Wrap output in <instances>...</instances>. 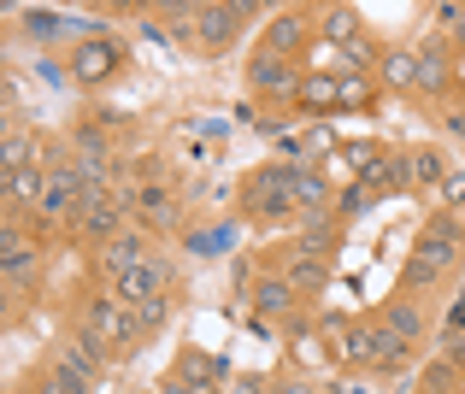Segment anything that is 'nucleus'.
I'll return each mask as SVG.
<instances>
[{"label": "nucleus", "instance_id": "1", "mask_svg": "<svg viewBox=\"0 0 465 394\" xmlns=\"http://www.w3.org/2000/svg\"><path fill=\"white\" fill-rule=\"evenodd\" d=\"M460 253H465V218L460 212H430V224H424L419 241H412L407 271H401V289L407 294L442 289V282L460 271Z\"/></svg>", "mask_w": 465, "mask_h": 394}, {"label": "nucleus", "instance_id": "2", "mask_svg": "<svg viewBox=\"0 0 465 394\" xmlns=\"http://www.w3.org/2000/svg\"><path fill=\"white\" fill-rule=\"evenodd\" d=\"M236 212L248 224H301L295 206V159H277V165H260L242 177L236 189Z\"/></svg>", "mask_w": 465, "mask_h": 394}, {"label": "nucleus", "instance_id": "3", "mask_svg": "<svg viewBox=\"0 0 465 394\" xmlns=\"http://www.w3.org/2000/svg\"><path fill=\"white\" fill-rule=\"evenodd\" d=\"M301 77H307V71H301L295 59L253 47V59H248V94H253V101H272V106H283V113L295 118V89H301Z\"/></svg>", "mask_w": 465, "mask_h": 394}, {"label": "nucleus", "instance_id": "4", "mask_svg": "<svg viewBox=\"0 0 465 394\" xmlns=\"http://www.w3.org/2000/svg\"><path fill=\"white\" fill-rule=\"evenodd\" d=\"M0 277H6L12 294H30L42 282V241H30L24 218H6L0 224Z\"/></svg>", "mask_w": 465, "mask_h": 394}, {"label": "nucleus", "instance_id": "5", "mask_svg": "<svg viewBox=\"0 0 465 394\" xmlns=\"http://www.w3.org/2000/svg\"><path fill=\"white\" fill-rule=\"evenodd\" d=\"M83 330H89V336L101 341V348H113V353H124V348H136V341H142L136 312H130V306L118 300V294H106V289L83 300Z\"/></svg>", "mask_w": 465, "mask_h": 394}, {"label": "nucleus", "instance_id": "6", "mask_svg": "<svg viewBox=\"0 0 465 394\" xmlns=\"http://www.w3.org/2000/svg\"><path fill=\"white\" fill-rule=\"evenodd\" d=\"M106 353H113V348H101L89 330H71V336L59 341L54 353H47V371H59L65 383H77V389L94 394V383L106 377Z\"/></svg>", "mask_w": 465, "mask_h": 394}, {"label": "nucleus", "instance_id": "7", "mask_svg": "<svg viewBox=\"0 0 465 394\" xmlns=\"http://www.w3.org/2000/svg\"><path fill=\"white\" fill-rule=\"evenodd\" d=\"M412 54H419V94H424V101L448 106L454 94H465L460 89V54L448 47V35H424Z\"/></svg>", "mask_w": 465, "mask_h": 394}, {"label": "nucleus", "instance_id": "8", "mask_svg": "<svg viewBox=\"0 0 465 394\" xmlns=\"http://www.w3.org/2000/svg\"><path fill=\"white\" fill-rule=\"evenodd\" d=\"M312 35H318V6H277L260 47L265 54H283V59H301Z\"/></svg>", "mask_w": 465, "mask_h": 394}, {"label": "nucleus", "instance_id": "9", "mask_svg": "<svg viewBox=\"0 0 465 394\" xmlns=\"http://www.w3.org/2000/svg\"><path fill=\"white\" fill-rule=\"evenodd\" d=\"M242 6L236 0H218V6H201L194 12V54H206V59H218L224 47H236V35H242Z\"/></svg>", "mask_w": 465, "mask_h": 394}, {"label": "nucleus", "instance_id": "10", "mask_svg": "<svg viewBox=\"0 0 465 394\" xmlns=\"http://www.w3.org/2000/svg\"><path fill=\"white\" fill-rule=\"evenodd\" d=\"M248 300H253V324L260 330H272V324H289V318L301 312V289L289 277H277V271H265L260 282L248 289Z\"/></svg>", "mask_w": 465, "mask_h": 394}, {"label": "nucleus", "instance_id": "11", "mask_svg": "<svg viewBox=\"0 0 465 394\" xmlns=\"http://www.w3.org/2000/svg\"><path fill=\"white\" fill-rule=\"evenodd\" d=\"M153 253H159V248H153V236H148V230H136V224H130L124 236H113V241L101 248V260H94V271H101V282H113V277H124V271L148 265Z\"/></svg>", "mask_w": 465, "mask_h": 394}, {"label": "nucleus", "instance_id": "12", "mask_svg": "<svg viewBox=\"0 0 465 394\" xmlns=\"http://www.w3.org/2000/svg\"><path fill=\"white\" fill-rule=\"evenodd\" d=\"M124 65V47L118 42H101V35H89V42H77L71 47V77L83 83V89H101L113 71Z\"/></svg>", "mask_w": 465, "mask_h": 394}, {"label": "nucleus", "instance_id": "13", "mask_svg": "<svg viewBox=\"0 0 465 394\" xmlns=\"http://www.w3.org/2000/svg\"><path fill=\"white\" fill-rule=\"evenodd\" d=\"M183 224V201L171 194V182H142L136 189V230L148 236H165V230Z\"/></svg>", "mask_w": 465, "mask_h": 394}, {"label": "nucleus", "instance_id": "14", "mask_svg": "<svg viewBox=\"0 0 465 394\" xmlns=\"http://www.w3.org/2000/svg\"><path fill=\"white\" fill-rule=\"evenodd\" d=\"M171 377L177 383H189V389H201V394H224V360L218 353H206V348H177V365H171Z\"/></svg>", "mask_w": 465, "mask_h": 394}, {"label": "nucleus", "instance_id": "15", "mask_svg": "<svg viewBox=\"0 0 465 394\" xmlns=\"http://www.w3.org/2000/svg\"><path fill=\"white\" fill-rule=\"evenodd\" d=\"M377 83L395 94H419V54H412L407 42H389L383 54H377Z\"/></svg>", "mask_w": 465, "mask_h": 394}, {"label": "nucleus", "instance_id": "16", "mask_svg": "<svg viewBox=\"0 0 465 394\" xmlns=\"http://www.w3.org/2000/svg\"><path fill=\"white\" fill-rule=\"evenodd\" d=\"M307 113H336V71H307L301 77V89H295V118H307Z\"/></svg>", "mask_w": 465, "mask_h": 394}, {"label": "nucleus", "instance_id": "17", "mask_svg": "<svg viewBox=\"0 0 465 394\" xmlns=\"http://www.w3.org/2000/svg\"><path fill=\"white\" fill-rule=\"evenodd\" d=\"M454 171V159L442 153V147H407V177H412V189H442V177Z\"/></svg>", "mask_w": 465, "mask_h": 394}, {"label": "nucleus", "instance_id": "18", "mask_svg": "<svg viewBox=\"0 0 465 394\" xmlns=\"http://www.w3.org/2000/svg\"><path fill=\"white\" fill-rule=\"evenodd\" d=\"M383 324L395 330V336H407L412 348H419V336H424V324H430V318H424L419 294H407V289H401L395 300H383Z\"/></svg>", "mask_w": 465, "mask_h": 394}, {"label": "nucleus", "instance_id": "19", "mask_svg": "<svg viewBox=\"0 0 465 394\" xmlns=\"http://www.w3.org/2000/svg\"><path fill=\"white\" fill-rule=\"evenodd\" d=\"M35 153H42V142H35L24 124H6V135H0V177H12V171H30Z\"/></svg>", "mask_w": 465, "mask_h": 394}, {"label": "nucleus", "instance_id": "20", "mask_svg": "<svg viewBox=\"0 0 465 394\" xmlns=\"http://www.w3.org/2000/svg\"><path fill=\"white\" fill-rule=\"evenodd\" d=\"M407 365H412V341L395 336V330L377 318V377H401Z\"/></svg>", "mask_w": 465, "mask_h": 394}, {"label": "nucleus", "instance_id": "21", "mask_svg": "<svg viewBox=\"0 0 465 394\" xmlns=\"http://www.w3.org/2000/svg\"><path fill=\"white\" fill-rule=\"evenodd\" d=\"M318 35L336 42V47L360 42V12H353V6H318Z\"/></svg>", "mask_w": 465, "mask_h": 394}, {"label": "nucleus", "instance_id": "22", "mask_svg": "<svg viewBox=\"0 0 465 394\" xmlns=\"http://www.w3.org/2000/svg\"><path fill=\"white\" fill-rule=\"evenodd\" d=\"M377 101V77H360V71H336V113H353V106Z\"/></svg>", "mask_w": 465, "mask_h": 394}, {"label": "nucleus", "instance_id": "23", "mask_svg": "<svg viewBox=\"0 0 465 394\" xmlns=\"http://www.w3.org/2000/svg\"><path fill=\"white\" fill-rule=\"evenodd\" d=\"M419 394H465V377H460L448 360H430V365L419 371Z\"/></svg>", "mask_w": 465, "mask_h": 394}, {"label": "nucleus", "instance_id": "24", "mask_svg": "<svg viewBox=\"0 0 465 394\" xmlns=\"http://www.w3.org/2000/svg\"><path fill=\"white\" fill-rule=\"evenodd\" d=\"M430 18L442 24L448 47H454V54H465V0H442V6H430Z\"/></svg>", "mask_w": 465, "mask_h": 394}, {"label": "nucleus", "instance_id": "25", "mask_svg": "<svg viewBox=\"0 0 465 394\" xmlns=\"http://www.w3.org/2000/svg\"><path fill=\"white\" fill-rule=\"evenodd\" d=\"M130 312H136V330H142V341H148L153 330L165 324V312H171V289H165V294H153V300H142V306H130Z\"/></svg>", "mask_w": 465, "mask_h": 394}, {"label": "nucleus", "instance_id": "26", "mask_svg": "<svg viewBox=\"0 0 465 394\" xmlns=\"http://www.w3.org/2000/svg\"><path fill=\"white\" fill-rule=\"evenodd\" d=\"M436 201H442V212H460V206H465V171H460V165H454V171L442 177V189H436Z\"/></svg>", "mask_w": 465, "mask_h": 394}, {"label": "nucleus", "instance_id": "27", "mask_svg": "<svg viewBox=\"0 0 465 394\" xmlns=\"http://www.w3.org/2000/svg\"><path fill=\"white\" fill-rule=\"evenodd\" d=\"M224 394H277V383H272L265 371H236V377H230V389H224Z\"/></svg>", "mask_w": 465, "mask_h": 394}, {"label": "nucleus", "instance_id": "28", "mask_svg": "<svg viewBox=\"0 0 465 394\" xmlns=\"http://www.w3.org/2000/svg\"><path fill=\"white\" fill-rule=\"evenodd\" d=\"M442 130L454 135V142H465V94H454V101L442 106Z\"/></svg>", "mask_w": 465, "mask_h": 394}, {"label": "nucleus", "instance_id": "29", "mask_svg": "<svg viewBox=\"0 0 465 394\" xmlns=\"http://www.w3.org/2000/svg\"><path fill=\"white\" fill-rule=\"evenodd\" d=\"M436 360H448L465 377V336H442V341H436Z\"/></svg>", "mask_w": 465, "mask_h": 394}, {"label": "nucleus", "instance_id": "30", "mask_svg": "<svg viewBox=\"0 0 465 394\" xmlns=\"http://www.w3.org/2000/svg\"><path fill=\"white\" fill-rule=\"evenodd\" d=\"M35 394H89V389L65 383V377H59V371H42V377H35Z\"/></svg>", "mask_w": 465, "mask_h": 394}, {"label": "nucleus", "instance_id": "31", "mask_svg": "<svg viewBox=\"0 0 465 394\" xmlns=\"http://www.w3.org/2000/svg\"><path fill=\"white\" fill-rule=\"evenodd\" d=\"M442 336H465V289H460V300L442 312Z\"/></svg>", "mask_w": 465, "mask_h": 394}, {"label": "nucleus", "instance_id": "32", "mask_svg": "<svg viewBox=\"0 0 465 394\" xmlns=\"http://www.w3.org/2000/svg\"><path fill=\"white\" fill-rule=\"evenodd\" d=\"M277 394H336V389H318L307 377H277Z\"/></svg>", "mask_w": 465, "mask_h": 394}, {"label": "nucleus", "instance_id": "33", "mask_svg": "<svg viewBox=\"0 0 465 394\" xmlns=\"http://www.w3.org/2000/svg\"><path fill=\"white\" fill-rule=\"evenodd\" d=\"M153 394H201V389H189V383H177V377H159V389Z\"/></svg>", "mask_w": 465, "mask_h": 394}, {"label": "nucleus", "instance_id": "34", "mask_svg": "<svg viewBox=\"0 0 465 394\" xmlns=\"http://www.w3.org/2000/svg\"><path fill=\"white\" fill-rule=\"evenodd\" d=\"M336 394H371V383H341Z\"/></svg>", "mask_w": 465, "mask_h": 394}]
</instances>
